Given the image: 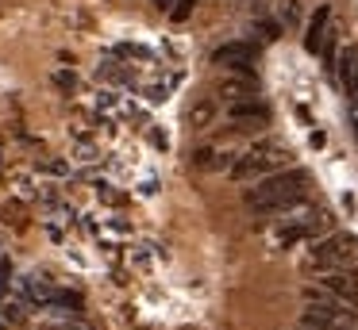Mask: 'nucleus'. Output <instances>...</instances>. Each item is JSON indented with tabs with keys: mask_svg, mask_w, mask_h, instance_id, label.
Returning <instances> with one entry per match:
<instances>
[{
	"mask_svg": "<svg viewBox=\"0 0 358 330\" xmlns=\"http://www.w3.org/2000/svg\"><path fill=\"white\" fill-rule=\"evenodd\" d=\"M258 58V50L250 43H224L212 50V61L216 66H231V69H243V73H250V61Z\"/></svg>",
	"mask_w": 358,
	"mask_h": 330,
	"instance_id": "39448f33",
	"label": "nucleus"
},
{
	"mask_svg": "<svg viewBox=\"0 0 358 330\" xmlns=\"http://www.w3.org/2000/svg\"><path fill=\"white\" fill-rule=\"evenodd\" d=\"M193 161H196V169H224V161H220L212 150H196Z\"/></svg>",
	"mask_w": 358,
	"mask_h": 330,
	"instance_id": "f8f14e48",
	"label": "nucleus"
},
{
	"mask_svg": "<svg viewBox=\"0 0 358 330\" xmlns=\"http://www.w3.org/2000/svg\"><path fill=\"white\" fill-rule=\"evenodd\" d=\"M304 184H308V173L304 169H281V173H270L266 181H258L255 188L247 192V204L255 207L258 215H281L293 204L304 200Z\"/></svg>",
	"mask_w": 358,
	"mask_h": 330,
	"instance_id": "f257e3e1",
	"label": "nucleus"
},
{
	"mask_svg": "<svg viewBox=\"0 0 358 330\" xmlns=\"http://www.w3.org/2000/svg\"><path fill=\"white\" fill-rule=\"evenodd\" d=\"M227 115H231L235 123H266L270 119V107L258 104V100H235Z\"/></svg>",
	"mask_w": 358,
	"mask_h": 330,
	"instance_id": "6e6552de",
	"label": "nucleus"
},
{
	"mask_svg": "<svg viewBox=\"0 0 358 330\" xmlns=\"http://www.w3.org/2000/svg\"><path fill=\"white\" fill-rule=\"evenodd\" d=\"M304 296H308V311H304V319L320 322V327H327V330H358V311H350V307L343 303V299H335L331 292L308 288Z\"/></svg>",
	"mask_w": 358,
	"mask_h": 330,
	"instance_id": "f03ea898",
	"label": "nucleus"
},
{
	"mask_svg": "<svg viewBox=\"0 0 358 330\" xmlns=\"http://www.w3.org/2000/svg\"><path fill=\"white\" fill-rule=\"evenodd\" d=\"M50 307H66V315H78L81 311V296L78 292H55V296H50Z\"/></svg>",
	"mask_w": 358,
	"mask_h": 330,
	"instance_id": "9b49d317",
	"label": "nucleus"
},
{
	"mask_svg": "<svg viewBox=\"0 0 358 330\" xmlns=\"http://www.w3.org/2000/svg\"><path fill=\"white\" fill-rule=\"evenodd\" d=\"M185 119H189V127H193V130H201V127H208V123H212V119H216V100H212V96H204V100H196V104H193V107H189V115H185Z\"/></svg>",
	"mask_w": 358,
	"mask_h": 330,
	"instance_id": "9d476101",
	"label": "nucleus"
},
{
	"mask_svg": "<svg viewBox=\"0 0 358 330\" xmlns=\"http://www.w3.org/2000/svg\"><path fill=\"white\" fill-rule=\"evenodd\" d=\"M339 81H343V89H347V96L358 100V50L355 46H347L343 58H339Z\"/></svg>",
	"mask_w": 358,
	"mask_h": 330,
	"instance_id": "0eeeda50",
	"label": "nucleus"
},
{
	"mask_svg": "<svg viewBox=\"0 0 358 330\" xmlns=\"http://www.w3.org/2000/svg\"><path fill=\"white\" fill-rule=\"evenodd\" d=\"M150 4H155V8H170L173 0H150Z\"/></svg>",
	"mask_w": 358,
	"mask_h": 330,
	"instance_id": "2eb2a0df",
	"label": "nucleus"
},
{
	"mask_svg": "<svg viewBox=\"0 0 358 330\" xmlns=\"http://www.w3.org/2000/svg\"><path fill=\"white\" fill-rule=\"evenodd\" d=\"M301 330H327V327H320V322H312V319H304V315H301Z\"/></svg>",
	"mask_w": 358,
	"mask_h": 330,
	"instance_id": "4468645a",
	"label": "nucleus"
},
{
	"mask_svg": "<svg viewBox=\"0 0 358 330\" xmlns=\"http://www.w3.org/2000/svg\"><path fill=\"white\" fill-rule=\"evenodd\" d=\"M320 288L331 292L335 299H343L347 307H358V280L347 273V269H327V273L320 276Z\"/></svg>",
	"mask_w": 358,
	"mask_h": 330,
	"instance_id": "20e7f679",
	"label": "nucleus"
},
{
	"mask_svg": "<svg viewBox=\"0 0 358 330\" xmlns=\"http://www.w3.org/2000/svg\"><path fill=\"white\" fill-rule=\"evenodd\" d=\"M258 92V81L255 77H227L224 84H220V96H227L235 104V100H250Z\"/></svg>",
	"mask_w": 358,
	"mask_h": 330,
	"instance_id": "1a4fd4ad",
	"label": "nucleus"
},
{
	"mask_svg": "<svg viewBox=\"0 0 358 330\" xmlns=\"http://www.w3.org/2000/svg\"><path fill=\"white\" fill-rule=\"evenodd\" d=\"M312 265L316 269H350L358 265V238L339 230V234L324 238L312 246Z\"/></svg>",
	"mask_w": 358,
	"mask_h": 330,
	"instance_id": "7ed1b4c3",
	"label": "nucleus"
},
{
	"mask_svg": "<svg viewBox=\"0 0 358 330\" xmlns=\"http://www.w3.org/2000/svg\"><path fill=\"white\" fill-rule=\"evenodd\" d=\"M327 23H331V8L320 4L316 12H312L308 27H304V50L308 54H320V43H324V35H327Z\"/></svg>",
	"mask_w": 358,
	"mask_h": 330,
	"instance_id": "423d86ee",
	"label": "nucleus"
},
{
	"mask_svg": "<svg viewBox=\"0 0 358 330\" xmlns=\"http://www.w3.org/2000/svg\"><path fill=\"white\" fill-rule=\"evenodd\" d=\"M189 12H193V0H173V4H170V20L173 23L189 20Z\"/></svg>",
	"mask_w": 358,
	"mask_h": 330,
	"instance_id": "ddd939ff",
	"label": "nucleus"
}]
</instances>
